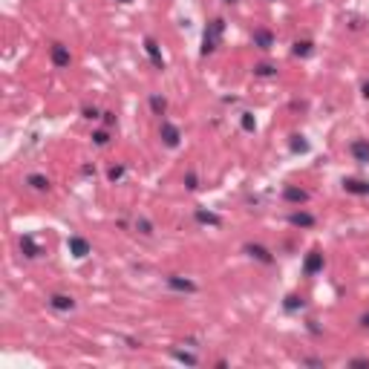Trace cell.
<instances>
[{
	"label": "cell",
	"instance_id": "obj_1",
	"mask_svg": "<svg viewBox=\"0 0 369 369\" xmlns=\"http://www.w3.org/2000/svg\"><path fill=\"white\" fill-rule=\"evenodd\" d=\"M222 32H225V21L217 18V21L205 29V38H202V55H211V52L217 49V41H219V35Z\"/></svg>",
	"mask_w": 369,
	"mask_h": 369
},
{
	"label": "cell",
	"instance_id": "obj_2",
	"mask_svg": "<svg viewBox=\"0 0 369 369\" xmlns=\"http://www.w3.org/2000/svg\"><path fill=\"white\" fill-rule=\"evenodd\" d=\"M179 127L176 124H170V121H161V141L167 144V147H176L179 144Z\"/></svg>",
	"mask_w": 369,
	"mask_h": 369
},
{
	"label": "cell",
	"instance_id": "obj_3",
	"mask_svg": "<svg viewBox=\"0 0 369 369\" xmlns=\"http://www.w3.org/2000/svg\"><path fill=\"white\" fill-rule=\"evenodd\" d=\"M69 61H72V58H69V49H67V46H64V44H55V46H52V64H55L58 69H67Z\"/></svg>",
	"mask_w": 369,
	"mask_h": 369
},
{
	"label": "cell",
	"instance_id": "obj_4",
	"mask_svg": "<svg viewBox=\"0 0 369 369\" xmlns=\"http://www.w3.org/2000/svg\"><path fill=\"white\" fill-rule=\"evenodd\" d=\"M144 49H147V55H150V61H153V67H156V69H164V58H161L159 44H156L153 38H147V41H144Z\"/></svg>",
	"mask_w": 369,
	"mask_h": 369
},
{
	"label": "cell",
	"instance_id": "obj_5",
	"mask_svg": "<svg viewBox=\"0 0 369 369\" xmlns=\"http://www.w3.org/2000/svg\"><path fill=\"white\" fill-rule=\"evenodd\" d=\"M49 306L58 309V311H72L75 309V300L69 297V294H52V297H49Z\"/></svg>",
	"mask_w": 369,
	"mask_h": 369
},
{
	"label": "cell",
	"instance_id": "obj_6",
	"mask_svg": "<svg viewBox=\"0 0 369 369\" xmlns=\"http://www.w3.org/2000/svg\"><path fill=\"white\" fill-rule=\"evenodd\" d=\"M352 156H355L360 164H369V141H366V138L352 141Z\"/></svg>",
	"mask_w": 369,
	"mask_h": 369
},
{
	"label": "cell",
	"instance_id": "obj_7",
	"mask_svg": "<svg viewBox=\"0 0 369 369\" xmlns=\"http://www.w3.org/2000/svg\"><path fill=\"white\" fill-rule=\"evenodd\" d=\"M320 268H323V254L311 251L309 257H306V263H303V271H306V274H317Z\"/></svg>",
	"mask_w": 369,
	"mask_h": 369
},
{
	"label": "cell",
	"instance_id": "obj_8",
	"mask_svg": "<svg viewBox=\"0 0 369 369\" xmlns=\"http://www.w3.org/2000/svg\"><path fill=\"white\" fill-rule=\"evenodd\" d=\"M288 222H291L294 228H311V225H314V217L306 214V211H294V214L288 217Z\"/></svg>",
	"mask_w": 369,
	"mask_h": 369
},
{
	"label": "cell",
	"instance_id": "obj_9",
	"mask_svg": "<svg viewBox=\"0 0 369 369\" xmlns=\"http://www.w3.org/2000/svg\"><path fill=\"white\" fill-rule=\"evenodd\" d=\"M69 254L87 257V254H90V242L84 240V237H69Z\"/></svg>",
	"mask_w": 369,
	"mask_h": 369
},
{
	"label": "cell",
	"instance_id": "obj_10",
	"mask_svg": "<svg viewBox=\"0 0 369 369\" xmlns=\"http://www.w3.org/2000/svg\"><path fill=\"white\" fill-rule=\"evenodd\" d=\"M245 251L251 254L254 260H260V263H265V265H271V263H274V257H271V254L265 251L263 245H254V242H251V245H245Z\"/></svg>",
	"mask_w": 369,
	"mask_h": 369
},
{
	"label": "cell",
	"instance_id": "obj_11",
	"mask_svg": "<svg viewBox=\"0 0 369 369\" xmlns=\"http://www.w3.org/2000/svg\"><path fill=\"white\" fill-rule=\"evenodd\" d=\"M283 196H286V202H294V205L309 202V194H306V191H300V188H286V191H283Z\"/></svg>",
	"mask_w": 369,
	"mask_h": 369
},
{
	"label": "cell",
	"instance_id": "obj_12",
	"mask_svg": "<svg viewBox=\"0 0 369 369\" xmlns=\"http://www.w3.org/2000/svg\"><path fill=\"white\" fill-rule=\"evenodd\" d=\"M271 44H274V38H271L268 29H257V32H254V46H260V49H271Z\"/></svg>",
	"mask_w": 369,
	"mask_h": 369
},
{
	"label": "cell",
	"instance_id": "obj_13",
	"mask_svg": "<svg viewBox=\"0 0 369 369\" xmlns=\"http://www.w3.org/2000/svg\"><path fill=\"white\" fill-rule=\"evenodd\" d=\"M167 286L176 288V291H196V283H191V280H182V277H167Z\"/></svg>",
	"mask_w": 369,
	"mask_h": 369
},
{
	"label": "cell",
	"instance_id": "obj_14",
	"mask_svg": "<svg viewBox=\"0 0 369 369\" xmlns=\"http://www.w3.org/2000/svg\"><path fill=\"white\" fill-rule=\"evenodd\" d=\"M196 222H202V225H219L222 219H219L217 214L205 211V208H196Z\"/></svg>",
	"mask_w": 369,
	"mask_h": 369
},
{
	"label": "cell",
	"instance_id": "obj_15",
	"mask_svg": "<svg viewBox=\"0 0 369 369\" xmlns=\"http://www.w3.org/2000/svg\"><path fill=\"white\" fill-rule=\"evenodd\" d=\"M21 251L26 254V257H41V248H38V242H35L32 237H23L21 240Z\"/></svg>",
	"mask_w": 369,
	"mask_h": 369
},
{
	"label": "cell",
	"instance_id": "obj_16",
	"mask_svg": "<svg viewBox=\"0 0 369 369\" xmlns=\"http://www.w3.org/2000/svg\"><path fill=\"white\" fill-rule=\"evenodd\" d=\"M343 188L349 194H369V182H357V179H346Z\"/></svg>",
	"mask_w": 369,
	"mask_h": 369
},
{
	"label": "cell",
	"instance_id": "obj_17",
	"mask_svg": "<svg viewBox=\"0 0 369 369\" xmlns=\"http://www.w3.org/2000/svg\"><path fill=\"white\" fill-rule=\"evenodd\" d=\"M150 110L156 115H164V110H167V101L161 98V95H150Z\"/></svg>",
	"mask_w": 369,
	"mask_h": 369
},
{
	"label": "cell",
	"instance_id": "obj_18",
	"mask_svg": "<svg viewBox=\"0 0 369 369\" xmlns=\"http://www.w3.org/2000/svg\"><path fill=\"white\" fill-rule=\"evenodd\" d=\"M26 182L32 184L35 191H46V188H49V179H46V176H41V173H32V176H29Z\"/></svg>",
	"mask_w": 369,
	"mask_h": 369
},
{
	"label": "cell",
	"instance_id": "obj_19",
	"mask_svg": "<svg viewBox=\"0 0 369 369\" xmlns=\"http://www.w3.org/2000/svg\"><path fill=\"white\" fill-rule=\"evenodd\" d=\"M173 357H176V360H182V363H188V366H196V355H188V352L173 349Z\"/></svg>",
	"mask_w": 369,
	"mask_h": 369
},
{
	"label": "cell",
	"instance_id": "obj_20",
	"mask_svg": "<svg viewBox=\"0 0 369 369\" xmlns=\"http://www.w3.org/2000/svg\"><path fill=\"white\" fill-rule=\"evenodd\" d=\"M294 55H311V44L309 41H297V44H294Z\"/></svg>",
	"mask_w": 369,
	"mask_h": 369
},
{
	"label": "cell",
	"instance_id": "obj_21",
	"mask_svg": "<svg viewBox=\"0 0 369 369\" xmlns=\"http://www.w3.org/2000/svg\"><path fill=\"white\" fill-rule=\"evenodd\" d=\"M286 309H288V311L303 309V297H297V294H288V297H286Z\"/></svg>",
	"mask_w": 369,
	"mask_h": 369
},
{
	"label": "cell",
	"instance_id": "obj_22",
	"mask_svg": "<svg viewBox=\"0 0 369 369\" xmlns=\"http://www.w3.org/2000/svg\"><path fill=\"white\" fill-rule=\"evenodd\" d=\"M274 72L277 69L271 67V64H257V67H254V75H263V78L265 75H274Z\"/></svg>",
	"mask_w": 369,
	"mask_h": 369
},
{
	"label": "cell",
	"instance_id": "obj_23",
	"mask_svg": "<svg viewBox=\"0 0 369 369\" xmlns=\"http://www.w3.org/2000/svg\"><path fill=\"white\" fill-rule=\"evenodd\" d=\"M92 141H95L98 147H104V144L110 141V133H107V130H98V133H92Z\"/></svg>",
	"mask_w": 369,
	"mask_h": 369
},
{
	"label": "cell",
	"instance_id": "obj_24",
	"mask_svg": "<svg viewBox=\"0 0 369 369\" xmlns=\"http://www.w3.org/2000/svg\"><path fill=\"white\" fill-rule=\"evenodd\" d=\"M242 130H248V133H251V130H257V121H254L251 113H242Z\"/></svg>",
	"mask_w": 369,
	"mask_h": 369
},
{
	"label": "cell",
	"instance_id": "obj_25",
	"mask_svg": "<svg viewBox=\"0 0 369 369\" xmlns=\"http://www.w3.org/2000/svg\"><path fill=\"white\" fill-rule=\"evenodd\" d=\"M107 176H110V182H118V179L124 176V167H121V164H115V167H110V173H107Z\"/></svg>",
	"mask_w": 369,
	"mask_h": 369
},
{
	"label": "cell",
	"instance_id": "obj_26",
	"mask_svg": "<svg viewBox=\"0 0 369 369\" xmlns=\"http://www.w3.org/2000/svg\"><path fill=\"white\" fill-rule=\"evenodd\" d=\"M291 150H300V153H303V150H309V144H306V141H303L300 136H294V141H291Z\"/></svg>",
	"mask_w": 369,
	"mask_h": 369
},
{
	"label": "cell",
	"instance_id": "obj_27",
	"mask_svg": "<svg viewBox=\"0 0 369 369\" xmlns=\"http://www.w3.org/2000/svg\"><path fill=\"white\" fill-rule=\"evenodd\" d=\"M184 184H188L191 191H196V188H199V184H196V173H188V176H184Z\"/></svg>",
	"mask_w": 369,
	"mask_h": 369
},
{
	"label": "cell",
	"instance_id": "obj_28",
	"mask_svg": "<svg viewBox=\"0 0 369 369\" xmlns=\"http://www.w3.org/2000/svg\"><path fill=\"white\" fill-rule=\"evenodd\" d=\"M349 366H369L366 357H355V360H349Z\"/></svg>",
	"mask_w": 369,
	"mask_h": 369
},
{
	"label": "cell",
	"instance_id": "obj_29",
	"mask_svg": "<svg viewBox=\"0 0 369 369\" xmlns=\"http://www.w3.org/2000/svg\"><path fill=\"white\" fill-rule=\"evenodd\" d=\"M138 228H141V234H150V222L147 219H138Z\"/></svg>",
	"mask_w": 369,
	"mask_h": 369
},
{
	"label": "cell",
	"instance_id": "obj_30",
	"mask_svg": "<svg viewBox=\"0 0 369 369\" xmlns=\"http://www.w3.org/2000/svg\"><path fill=\"white\" fill-rule=\"evenodd\" d=\"M104 124L113 127V124H115V115H113V113H104Z\"/></svg>",
	"mask_w": 369,
	"mask_h": 369
},
{
	"label": "cell",
	"instance_id": "obj_31",
	"mask_svg": "<svg viewBox=\"0 0 369 369\" xmlns=\"http://www.w3.org/2000/svg\"><path fill=\"white\" fill-rule=\"evenodd\" d=\"M84 118H98V113H95L92 107H87V110H84Z\"/></svg>",
	"mask_w": 369,
	"mask_h": 369
},
{
	"label": "cell",
	"instance_id": "obj_32",
	"mask_svg": "<svg viewBox=\"0 0 369 369\" xmlns=\"http://www.w3.org/2000/svg\"><path fill=\"white\" fill-rule=\"evenodd\" d=\"M360 323H363V326H366V329H369V311H366V314H363V317H360Z\"/></svg>",
	"mask_w": 369,
	"mask_h": 369
},
{
	"label": "cell",
	"instance_id": "obj_33",
	"mask_svg": "<svg viewBox=\"0 0 369 369\" xmlns=\"http://www.w3.org/2000/svg\"><path fill=\"white\" fill-rule=\"evenodd\" d=\"M363 98H369V81L363 84Z\"/></svg>",
	"mask_w": 369,
	"mask_h": 369
},
{
	"label": "cell",
	"instance_id": "obj_34",
	"mask_svg": "<svg viewBox=\"0 0 369 369\" xmlns=\"http://www.w3.org/2000/svg\"><path fill=\"white\" fill-rule=\"evenodd\" d=\"M222 3H237V0H222Z\"/></svg>",
	"mask_w": 369,
	"mask_h": 369
},
{
	"label": "cell",
	"instance_id": "obj_35",
	"mask_svg": "<svg viewBox=\"0 0 369 369\" xmlns=\"http://www.w3.org/2000/svg\"><path fill=\"white\" fill-rule=\"evenodd\" d=\"M118 3H130V0H118Z\"/></svg>",
	"mask_w": 369,
	"mask_h": 369
}]
</instances>
